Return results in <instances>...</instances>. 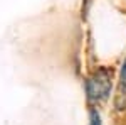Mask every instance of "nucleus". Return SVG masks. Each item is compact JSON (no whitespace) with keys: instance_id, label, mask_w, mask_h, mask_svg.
Masks as SVG:
<instances>
[{"instance_id":"nucleus-3","label":"nucleus","mask_w":126,"mask_h":125,"mask_svg":"<svg viewBox=\"0 0 126 125\" xmlns=\"http://www.w3.org/2000/svg\"><path fill=\"white\" fill-rule=\"evenodd\" d=\"M121 86H126V61L123 63V68H121Z\"/></svg>"},{"instance_id":"nucleus-1","label":"nucleus","mask_w":126,"mask_h":125,"mask_svg":"<svg viewBox=\"0 0 126 125\" xmlns=\"http://www.w3.org/2000/svg\"><path fill=\"white\" fill-rule=\"evenodd\" d=\"M111 79H113V71L106 68L97 69L87 81V95L91 100H106L109 91H111Z\"/></svg>"},{"instance_id":"nucleus-2","label":"nucleus","mask_w":126,"mask_h":125,"mask_svg":"<svg viewBox=\"0 0 126 125\" xmlns=\"http://www.w3.org/2000/svg\"><path fill=\"white\" fill-rule=\"evenodd\" d=\"M89 125H101V117L97 112H91V120H89Z\"/></svg>"}]
</instances>
